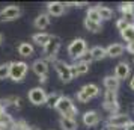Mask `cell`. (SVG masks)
<instances>
[{"mask_svg": "<svg viewBox=\"0 0 134 130\" xmlns=\"http://www.w3.org/2000/svg\"><path fill=\"white\" fill-rule=\"evenodd\" d=\"M45 100H47V92L42 86H36L32 88L29 91V101L35 106H41L45 105Z\"/></svg>", "mask_w": 134, "mask_h": 130, "instance_id": "obj_9", "label": "cell"}, {"mask_svg": "<svg viewBox=\"0 0 134 130\" xmlns=\"http://www.w3.org/2000/svg\"><path fill=\"white\" fill-rule=\"evenodd\" d=\"M75 98H77V101H79V103H87V101H89V98H87V97H86L81 91H79V92L75 94Z\"/></svg>", "mask_w": 134, "mask_h": 130, "instance_id": "obj_33", "label": "cell"}, {"mask_svg": "<svg viewBox=\"0 0 134 130\" xmlns=\"http://www.w3.org/2000/svg\"><path fill=\"white\" fill-rule=\"evenodd\" d=\"M21 15V8L18 5H9L0 11V21H14Z\"/></svg>", "mask_w": 134, "mask_h": 130, "instance_id": "obj_8", "label": "cell"}, {"mask_svg": "<svg viewBox=\"0 0 134 130\" xmlns=\"http://www.w3.org/2000/svg\"><path fill=\"white\" fill-rule=\"evenodd\" d=\"M85 53H87V43H86V39L75 38V39H72L69 43V45H68V55H69V58H72L74 61H79Z\"/></svg>", "mask_w": 134, "mask_h": 130, "instance_id": "obj_2", "label": "cell"}, {"mask_svg": "<svg viewBox=\"0 0 134 130\" xmlns=\"http://www.w3.org/2000/svg\"><path fill=\"white\" fill-rule=\"evenodd\" d=\"M62 95L59 92H53V94H47V100H45V105H47V107H56V105H57V101H59V98H60Z\"/></svg>", "mask_w": 134, "mask_h": 130, "instance_id": "obj_26", "label": "cell"}, {"mask_svg": "<svg viewBox=\"0 0 134 130\" xmlns=\"http://www.w3.org/2000/svg\"><path fill=\"white\" fill-rule=\"evenodd\" d=\"M27 130H39V129H38V127H30V126H29V129Z\"/></svg>", "mask_w": 134, "mask_h": 130, "instance_id": "obj_39", "label": "cell"}, {"mask_svg": "<svg viewBox=\"0 0 134 130\" xmlns=\"http://www.w3.org/2000/svg\"><path fill=\"white\" fill-rule=\"evenodd\" d=\"M80 91L85 94L89 100H92V98H95L98 94H99V88H98L95 83H87V85H85V86L81 88Z\"/></svg>", "mask_w": 134, "mask_h": 130, "instance_id": "obj_19", "label": "cell"}, {"mask_svg": "<svg viewBox=\"0 0 134 130\" xmlns=\"http://www.w3.org/2000/svg\"><path fill=\"white\" fill-rule=\"evenodd\" d=\"M89 67L91 64H86V62H80L75 61L71 65V73H72V77H79V76H85L86 73H89Z\"/></svg>", "mask_w": 134, "mask_h": 130, "instance_id": "obj_14", "label": "cell"}, {"mask_svg": "<svg viewBox=\"0 0 134 130\" xmlns=\"http://www.w3.org/2000/svg\"><path fill=\"white\" fill-rule=\"evenodd\" d=\"M54 70L57 76H59V79H60L63 83H69V82L72 80V73H71V65L66 64L65 61H57L54 62Z\"/></svg>", "mask_w": 134, "mask_h": 130, "instance_id": "obj_7", "label": "cell"}, {"mask_svg": "<svg viewBox=\"0 0 134 130\" xmlns=\"http://www.w3.org/2000/svg\"><path fill=\"white\" fill-rule=\"evenodd\" d=\"M32 70L38 77H42V76L48 74V62L45 59H36V61L32 64Z\"/></svg>", "mask_w": 134, "mask_h": 130, "instance_id": "obj_13", "label": "cell"}, {"mask_svg": "<svg viewBox=\"0 0 134 130\" xmlns=\"http://www.w3.org/2000/svg\"><path fill=\"white\" fill-rule=\"evenodd\" d=\"M131 121V118L128 113H115V115H110L107 118V129H113V130H118V129H125V126Z\"/></svg>", "mask_w": 134, "mask_h": 130, "instance_id": "obj_6", "label": "cell"}, {"mask_svg": "<svg viewBox=\"0 0 134 130\" xmlns=\"http://www.w3.org/2000/svg\"><path fill=\"white\" fill-rule=\"evenodd\" d=\"M59 124H60L62 130H77L79 129V124H77V119H75V118L60 117Z\"/></svg>", "mask_w": 134, "mask_h": 130, "instance_id": "obj_18", "label": "cell"}, {"mask_svg": "<svg viewBox=\"0 0 134 130\" xmlns=\"http://www.w3.org/2000/svg\"><path fill=\"white\" fill-rule=\"evenodd\" d=\"M89 55H91L92 61H101L104 58H107V53H105V49L101 47V45H95L89 50Z\"/></svg>", "mask_w": 134, "mask_h": 130, "instance_id": "obj_20", "label": "cell"}, {"mask_svg": "<svg viewBox=\"0 0 134 130\" xmlns=\"http://www.w3.org/2000/svg\"><path fill=\"white\" fill-rule=\"evenodd\" d=\"M124 51H125V45L119 44V43H113V44H110L109 47H105V53H107L109 58H118Z\"/></svg>", "mask_w": 134, "mask_h": 130, "instance_id": "obj_15", "label": "cell"}, {"mask_svg": "<svg viewBox=\"0 0 134 130\" xmlns=\"http://www.w3.org/2000/svg\"><path fill=\"white\" fill-rule=\"evenodd\" d=\"M54 109L59 113H62V117H68V118H75L77 112H79L77 107L74 106V101L69 97H65V95H62L60 98H59Z\"/></svg>", "mask_w": 134, "mask_h": 130, "instance_id": "obj_1", "label": "cell"}, {"mask_svg": "<svg viewBox=\"0 0 134 130\" xmlns=\"http://www.w3.org/2000/svg\"><path fill=\"white\" fill-rule=\"evenodd\" d=\"M3 43V35H2V33H0V44Z\"/></svg>", "mask_w": 134, "mask_h": 130, "instance_id": "obj_40", "label": "cell"}, {"mask_svg": "<svg viewBox=\"0 0 134 130\" xmlns=\"http://www.w3.org/2000/svg\"><path fill=\"white\" fill-rule=\"evenodd\" d=\"M29 129V124L26 123L24 119H18V121H14L12 130H27Z\"/></svg>", "mask_w": 134, "mask_h": 130, "instance_id": "obj_31", "label": "cell"}, {"mask_svg": "<svg viewBox=\"0 0 134 130\" xmlns=\"http://www.w3.org/2000/svg\"><path fill=\"white\" fill-rule=\"evenodd\" d=\"M130 88H131V89L134 91V76L131 77V79H130Z\"/></svg>", "mask_w": 134, "mask_h": 130, "instance_id": "obj_36", "label": "cell"}, {"mask_svg": "<svg viewBox=\"0 0 134 130\" xmlns=\"http://www.w3.org/2000/svg\"><path fill=\"white\" fill-rule=\"evenodd\" d=\"M29 71V65L24 61H14L9 67V79L14 82H21Z\"/></svg>", "mask_w": 134, "mask_h": 130, "instance_id": "obj_3", "label": "cell"}, {"mask_svg": "<svg viewBox=\"0 0 134 130\" xmlns=\"http://www.w3.org/2000/svg\"><path fill=\"white\" fill-rule=\"evenodd\" d=\"M32 39H33V43H35V44L41 45V47H45V45L48 44V41L51 39V35H50V33L39 32V33H35V35L32 37Z\"/></svg>", "mask_w": 134, "mask_h": 130, "instance_id": "obj_21", "label": "cell"}, {"mask_svg": "<svg viewBox=\"0 0 134 130\" xmlns=\"http://www.w3.org/2000/svg\"><path fill=\"white\" fill-rule=\"evenodd\" d=\"M104 130H113V129H107V127H105V129H104Z\"/></svg>", "mask_w": 134, "mask_h": 130, "instance_id": "obj_41", "label": "cell"}, {"mask_svg": "<svg viewBox=\"0 0 134 130\" xmlns=\"http://www.w3.org/2000/svg\"><path fill=\"white\" fill-rule=\"evenodd\" d=\"M103 83H104V88L107 91H118L119 89V85H121V80L118 77H115L113 74H110V76H105L104 77Z\"/></svg>", "mask_w": 134, "mask_h": 130, "instance_id": "obj_16", "label": "cell"}, {"mask_svg": "<svg viewBox=\"0 0 134 130\" xmlns=\"http://www.w3.org/2000/svg\"><path fill=\"white\" fill-rule=\"evenodd\" d=\"M119 11L124 14H130V12H134V3L133 2H125V3H121L119 5Z\"/></svg>", "mask_w": 134, "mask_h": 130, "instance_id": "obj_29", "label": "cell"}, {"mask_svg": "<svg viewBox=\"0 0 134 130\" xmlns=\"http://www.w3.org/2000/svg\"><path fill=\"white\" fill-rule=\"evenodd\" d=\"M121 37L125 43H133L134 41V24H128L127 29L121 32Z\"/></svg>", "mask_w": 134, "mask_h": 130, "instance_id": "obj_25", "label": "cell"}, {"mask_svg": "<svg viewBox=\"0 0 134 130\" xmlns=\"http://www.w3.org/2000/svg\"><path fill=\"white\" fill-rule=\"evenodd\" d=\"M128 24H130V23H127L124 18H119L118 21H116V29H118L119 32H122L124 29H127L128 27Z\"/></svg>", "mask_w": 134, "mask_h": 130, "instance_id": "obj_32", "label": "cell"}, {"mask_svg": "<svg viewBox=\"0 0 134 130\" xmlns=\"http://www.w3.org/2000/svg\"><path fill=\"white\" fill-rule=\"evenodd\" d=\"M125 50H127V51H130L131 55H134V41H133V43H128L127 47H125Z\"/></svg>", "mask_w": 134, "mask_h": 130, "instance_id": "obj_34", "label": "cell"}, {"mask_svg": "<svg viewBox=\"0 0 134 130\" xmlns=\"http://www.w3.org/2000/svg\"><path fill=\"white\" fill-rule=\"evenodd\" d=\"M124 130H134V121H130V123L125 126V129Z\"/></svg>", "mask_w": 134, "mask_h": 130, "instance_id": "obj_35", "label": "cell"}, {"mask_svg": "<svg viewBox=\"0 0 134 130\" xmlns=\"http://www.w3.org/2000/svg\"><path fill=\"white\" fill-rule=\"evenodd\" d=\"M9 67H11V62H6V64L0 65V80L9 77Z\"/></svg>", "mask_w": 134, "mask_h": 130, "instance_id": "obj_30", "label": "cell"}, {"mask_svg": "<svg viewBox=\"0 0 134 130\" xmlns=\"http://www.w3.org/2000/svg\"><path fill=\"white\" fill-rule=\"evenodd\" d=\"M59 49H60V38L59 37H54L51 35V39L48 41V44L42 47V55H44V59L45 61H51V62H56V56L59 53Z\"/></svg>", "mask_w": 134, "mask_h": 130, "instance_id": "obj_4", "label": "cell"}, {"mask_svg": "<svg viewBox=\"0 0 134 130\" xmlns=\"http://www.w3.org/2000/svg\"><path fill=\"white\" fill-rule=\"evenodd\" d=\"M85 27H86V30L92 32V33H98V32L103 30V24H101V23L92 21V20H89V18H85Z\"/></svg>", "mask_w": 134, "mask_h": 130, "instance_id": "obj_24", "label": "cell"}, {"mask_svg": "<svg viewBox=\"0 0 134 130\" xmlns=\"http://www.w3.org/2000/svg\"><path fill=\"white\" fill-rule=\"evenodd\" d=\"M38 80H39V83H45V82H47V76H42V77H39Z\"/></svg>", "mask_w": 134, "mask_h": 130, "instance_id": "obj_37", "label": "cell"}, {"mask_svg": "<svg viewBox=\"0 0 134 130\" xmlns=\"http://www.w3.org/2000/svg\"><path fill=\"white\" fill-rule=\"evenodd\" d=\"M130 74H131V67L128 65V62H125V61L119 62V64L115 67V73H113V76L118 77L119 80H125V79H128Z\"/></svg>", "mask_w": 134, "mask_h": 130, "instance_id": "obj_11", "label": "cell"}, {"mask_svg": "<svg viewBox=\"0 0 134 130\" xmlns=\"http://www.w3.org/2000/svg\"><path fill=\"white\" fill-rule=\"evenodd\" d=\"M66 3L63 2H48L47 3V14L50 17H60L66 11Z\"/></svg>", "mask_w": 134, "mask_h": 130, "instance_id": "obj_10", "label": "cell"}, {"mask_svg": "<svg viewBox=\"0 0 134 130\" xmlns=\"http://www.w3.org/2000/svg\"><path fill=\"white\" fill-rule=\"evenodd\" d=\"M72 6H77V8H83V6H86V3H71Z\"/></svg>", "mask_w": 134, "mask_h": 130, "instance_id": "obj_38", "label": "cell"}, {"mask_svg": "<svg viewBox=\"0 0 134 130\" xmlns=\"http://www.w3.org/2000/svg\"><path fill=\"white\" fill-rule=\"evenodd\" d=\"M98 9V14H99V17H101V21L103 20H111L115 17V11L109 6H103V5H98L97 6Z\"/></svg>", "mask_w": 134, "mask_h": 130, "instance_id": "obj_22", "label": "cell"}, {"mask_svg": "<svg viewBox=\"0 0 134 130\" xmlns=\"http://www.w3.org/2000/svg\"><path fill=\"white\" fill-rule=\"evenodd\" d=\"M9 98V106H12L14 109H23V98L21 97H17V95H12V97H8Z\"/></svg>", "mask_w": 134, "mask_h": 130, "instance_id": "obj_28", "label": "cell"}, {"mask_svg": "<svg viewBox=\"0 0 134 130\" xmlns=\"http://www.w3.org/2000/svg\"><path fill=\"white\" fill-rule=\"evenodd\" d=\"M17 50H18V55H21L23 58H29V56H32L33 51H35V49H33V45H32L30 43H21Z\"/></svg>", "mask_w": 134, "mask_h": 130, "instance_id": "obj_23", "label": "cell"}, {"mask_svg": "<svg viewBox=\"0 0 134 130\" xmlns=\"http://www.w3.org/2000/svg\"><path fill=\"white\" fill-rule=\"evenodd\" d=\"M33 26L36 27L38 30H44V29H47L50 26V15L48 14H39L36 18H35V21H33Z\"/></svg>", "mask_w": 134, "mask_h": 130, "instance_id": "obj_17", "label": "cell"}, {"mask_svg": "<svg viewBox=\"0 0 134 130\" xmlns=\"http://www.w3.org/2000/svg\"><path fill=\"white\" fill-rule=\"evenodd\" d=\"M86 18L92 20V21H97V23H101V17H99V14H98L97 6H92V8H89V9H87Z\"/></svg>", "mask_w": 134, "mask_h": 130, "instance_id": "obj_27", "label": "cell"}, {"mask_svg": "<svg viewBox=\"0 0 134 130\" xmlns=\"http://www.w3.org/2000/svg\"><path fill=\"white\" fill-rule=\"evenodd\" d=\"M101 121V117L97 111H87L83 113V124L86 127H93V126H98Z\"/></svg>", "mask_w": 134, "mask_h": 130, "instance_id": "obj_12", "label": "cell"}, {"mask_svg": "<svg viewBox=\"0 0 134 130\" xmlns=\"http://www.w3.org/2000/svg\"><path fill=\"white\" fill-rule=\"evenodd\" d=\"M103 106L110 115L119 113L121 106H119V101H118V92H116V91H105V92H104Z\"/></svg>", "mask_w": 134, "mask_h": 130, "instance_id": "obj_5", "label": "cell"}]
</instances>
